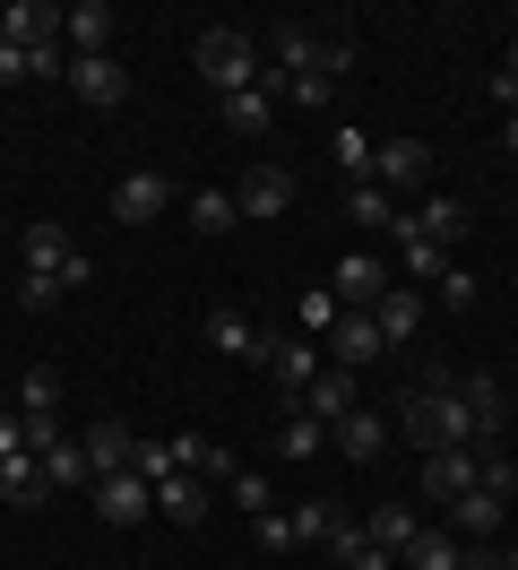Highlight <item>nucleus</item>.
<instances>
[{"instance_id":"f257e3e1","label":"nucleus","mask_w":518,"mask_h":570,"mask_svg":"<svg viewBox=\"0 0 518 570\" xmlns=\"http://www.w3.org/2000/svg\"><path fill=\"white\" fill-rule=\"evenodd\" d=\"M190 70L216 87V96H242V87H260V43L242 36V27H207L190 43Z\"/></svg>"},{"instance_id":"f03ea898","label":"nucleus","mask_w":518,"mask_h":570,"mask_svg":"<svg viewBox=\"0 0 518 570\" xmlns=\"http://www.w3.org/2000/svg\"><path fill=\"white\" fill-rule=\"evenodd\" d=\"M260 372H268V390L285 397V406H294V397H303L311 381L329 372V355H320L311 337H268V346H260Z\"/></svg>"},{"instance_id":"7ed1b4c3","label":"nucleus","mask_w":518,"mask_h":570,"mask_svg":"<svg viewBox=\"0 0 518 570\" xmlns=\"http://www.w3.org/2000/svg\"><path fill=\"white\" fill-rule=\"evenodd\" d=\"M372 181L389 190V199L432 190V147H423V139H380V147H372Z\"/></svg>"},{"instance_id":"20e7f679","label":"nucleus","mask_w":518,"mask_h":570,"mask_svg":"<svg viewBox=\"0 0 518 570\" xmlns=\"http://www.w3.org/2000/svg\"><path fill=\"white\" fill-rule=\"evenodd\" d=\"M389 285H398V268H389V259H372V250H354V259H338V268H329V294H338L345 312H372Z\"/></svg>"},{"instance_id":"39448f33","label":"nucleus","mask_w":518,"mask_h":570,"mask_svg":"<svg viewBox=\"0 0 518 570\" xmlns=\"http://www.w3.org/2000/svg\"><path fill=\"white\" fill-rule=\"evenodd\" d=\"M35 459H43V484H52V493H78V484L96 493V466H87V450H78L69 432L35 424Z\"/></svg>"},{"instance_id":"423d86ee","label":"nucleus","mask_w":518,"mask_h":570,"mask_svg":"<svg viewBox=\"0 0 518 570\" xmlns=\"http://www.w3.org/2000/svg\"><path fill=\"white\" fill-rule=\"evenodd\" d=\"M69 87H78V105H96V112H121V105H130V70H121L113 52L69 61Z\"/></svg>"},{"instance_id":"0eeeda50","label":"nucleus","mask_w":518,"mask_h":570,"mask_svg":"<svg viewBox=\"0 0 518 570\" xmlns=\"http://www.w3.org/2000/svg\"><path fill=\"white\" fill-rule=\"evenodd\" d=\"M458 406H467V424H476V450H492V441H501V424H510L501 381H492V372H458Z\"/></svg>"},{"instance_id":"6e6552de","label":"nucleus","mask_w":518,"mask_h":570,"mask_svg":"<svg viewBox=\"0 0 518 570\" xmlns=\"http://www.w3.org/2000/svg\"><path fill=\"white\" fill-rule=\"evenodd\" d=\"M147 510H156V484H147V475H130V466H121V475H96V519L104 528H138Z\"/></svg>"},{"instance_id":"1a4fd4ad","label":"nucleus","mask_w":518,"mask_h":570,"mask_svg":"<svg viewBox=\"0 0 518 570\" xmlns=\"http://www.w3.org/2000/svg\"><path fill=\"white\" fill-rule=\"evenodd\" d=\"M234 208L251 216V225L285 216V208H294V174H285V165H251V174L234 181Z\"/></svg>"},{"instance_id":"9d476101","label":"nucleus","mask_w":518,"mask_h":570,"mask_svg":"<svg viewBox=\"0 0 518 570\" xmlns=\"http://www.w3.org/2000/svg\"><path fill=\"white\" fill-rule=\"evenodd\" d=\"M389 346H380V321L372 312H338V328H329V363L338 372H363V363H380Z\"/></svg>"},{"instance_id":"9b49d317","label":"nucleus","mask_w":518,"mask_h":570,"mask_svg":"<svg viewBox=\"0 0 518 570\" xmlns=\"http://www.w3.org/2000/svg\"><path fill=\"white\" fill-rule=\"evenodd\" d=\"M113 36H121V18H113L104 0H78V9H61V43H69V61H87V52H113Z\"/></svg>"},{"instance_id":"f8f14e48","label":"nucleus","mask_w":518,"mask_h":570,"mask_svg":"<svg viewBox=\"0 0 518 570\" xmlns=\"http://www.w3.org/2000/svg\"><path fill=\"white\" fill-rule=\"evenodd\" d=\"M276 105H285V78L260 70V87H242V96H225V130H242V139H268Z\"/></svg>"},{"instance_id":"ddd939ff","label":"nucleus","mask_w":518,"mask_h":570,"mask_svg":"<svg viewBox=\"0 0 518 570\" xmlns=\"http://www.w3.org/2000/svg\"><path fill=\"white\" fill-rule=\"evenodd\" d=\"M501 519H510V501L483 493V484L449 501V535H458V544H492V535H501Z\"/></svg>"},{"instance_id":"4468645a","label":"nucleus","mask_w":518,"mask_h":570,"mask_svg":"<svg viewBox=\"0 0 518 570\" xmlns=\"http://www.w3.org/2000/svg\"><path fill=\"white\" fill-rule=\"evenodd\" d=\"M165 208H173V181L165 174H121V181H113V216H121V225H156Z\"/></svg>"},{"instance_id":"2eb2a0df","label":"nucleus","mask_w":518,"mask_h":570,"mask_svg":"<svg viewBox=\"0 0 518 570\" xmlns=\"http://www.w3.org/2000/svg\"><path fill=\"white\" fill-rule=\"evenodd\" d=\"M0 43H18V52L61 43V9H52V0H9V9H0Z\"/></svg>"},{"instance_id":"dca6fc26","label":"nucleus","mask_w":518,"mask_h":570,"mask_svg":"<svg viewBox=\"0 0 518 570\" xmlns=\"http://www.w3.org/2000/svg\"><path fill=\"white\" fill-rule=\"evenodd\" d=\"M423 312H432V303H423L414 285H389V294L372 303V321H380V346H414V337H423Z\"/></svg>"},{"instance_id":"f3484780","label":"nucleus","mask_w":518,"mask_h":570,"mask_svg":"<svg viewBox=\"0 0 518 570\" xmlns=\"http://www.w3.org/2000/svg\"><path fill=\"white\" fill-rule=\"evenodd\" d=\"M294 406H303V415H320V424L338 432L345 415H354V406H363V397H354V372H338V363H329V372H320V381H311V390L294 397Z\"/></svg>"},{"instance_id":"a211bd4d","label":"nucleus","mask_w":518,"mask_h":570,"mask_svg":"<svg viewBox=\"0 0 518 570\" xmlns=\"http://www.w3.org/2000/svg\"><path fill=\"white\" fill-rule=\"evenodd\" d=\"M199 328H207V346H216V355H242V363H260V346H268V337L242 321L234 303H207V321H199Z\"/></svg>"},{"instance_id":"6ab92c4d","label":"nucleus","mask_w":518,"mask_h":570,"mask_svg":"<svg viewBox=\"0 0 518 570\" xmlns=\"http://www.w3.org/2000/svg\"><path fill=\"white\" fill-rule=\"evenodd\" d=\"M389 234H398V259H407V277H414V285H441L449 250L432 243V234H414V216H407V208H398V225H389Z\"/></svg>"},{"instance_id":"aec40b11","label":"nucleus","mask_w":518,"mask_h":570,"mask_svg":"<svg viewBox=\"0 0 518 570\" xmlns=\"http://www.w3.org/2000/svg\"><path fill=\"white\" fill-rule=\"evenodd\" d=\"M467 225H476V216H467V199H449V190H423V208H414V234H432V243H467Z\"/></svg>"},{"instance_id":"412c9836","label":"nucleus","mask_w":518,"mask_h":570,"mask_svg":"<svg viewBox=\"0 0 518 570\" xmlns=\"http://www.w3.org/2000/svg\"><path fill=\"white\" fill-rule=\"evenodd\" d=\"M423 493L432 501L476 493V450H432V459H423Z\"/></svg>"},{"instance_id":"4be33fe9","label":"nucleus","mask_w":518,"mask_h":570,"mask_svg":"<svg viewBox=\"0 0 518 570\" xmlns=\"http://www.w3.org/2000/svg\"><path fill=\"white\" fill-rule=\"evenodd\" d=\"M78 450H87V466H96V475H121V466H130V450H138V432H130V424H87V432H78Z\"/></svg>"},{"instance_id":"5701e85b","label":"nucleus","mask_w":518,"mask_h":570,"mask_svg":"<svg viewBox=\"0 0 518 570\" xmlns=\"http://www.w3.org/2000/svg\"><path fill=\"white\" fill-rule=\"evenodd\" d=\"M389 432H398L389 415H372V406H354V415H345V424L329 432V441H338L345 459H380V450H389Z\"/></svg>"},{"instance_id":"b1692460","label":"nucleus","mask_w":518,"mask_h":570,"mask_svg":"<svg viewBox=\"0 0 518 570\" xmlns=\"http://www.w3.org/2000/svg\"><path fill=\"white\" fill-rule=\"evenodd\" d=\"M156 510H165L173 528H199L207 519V484L199 475H165V484H156Z\"/></svg>"},{"instance_id":"393cba45","label":"nucleus","mask_w":518,"mask_h":570,"mask_svg":"<svg viewBox=\"0 0 518 570\" xmlns=\"http://www.w3.org/2000/svg\"><path fill=\"white\" fill-rule=\"evenodd\" d=\"M363 535H372V544H380V553H407V544H414V535H423V519H414V510H407V501H380V510H372V519H363Z\"/></svg>"},{"instance_id":"a878e982","label":"nucleus","mask_w":518,"mask_h":570,"mask_svg":"<svg viewBox=\"0 0 518 570\" xmlns=\"http://www.w3.org/2000/svg\"><path fill=\"white\" fill-rule=\"evenodd\" d=\"M69 250H78V243H69L61 225H27V243H18V259H27L35 277H61V268H69Z\"/></svg>"},{"instance_id":"bb28decb","label":"nucleus","mask_w":518,"mask_h":570,"mask_svg":"<svg viewBox=\"0 0 518 570\" xmlns=\"http://www.w3.org/2000/svg\"><path fill=\"white\" fill-rule=\"evenodd\" d=\"M398 570H467V544H458V535H414L407 553H398Z\"/></svg>"},{"instance_id":"cd10ccee","label":"nucleus","mask_w":518,"mask_h":570,"mask_svg":"<svg viewBox=\"0 0 518 570\" xmlns=\"http://www.w3.org/2000/svg\"><path fill=\"white\" fill-rule=\"evenodd\" d=\"M52 406H61V372L35 363L27 381H18V415H27V424H52Z\"/></svg>"},{"instance_id":"c85d7f7f","label":"nucleus","mask_w":518,"mask_h":570,"mask_svg":"<svg viewBox=\"0 0 518 570\" xmlns=\"http://www.w3.org/2000/svg\"><path fill=\"white\" fill-rule=\"evenodd\" d=\"M320 441H329V424L303 415V406H285V424H276V459H320Z\"/></svg>"},{"instance_id":"c756f323","label":"nucleus","mask_w":518,"mask_h":570,"mask_svg":"<svg viewBox=\"0 0 518 570\" xmlns=\"http://www.w3.org/2000/svg\"><path fill=\"white\" fill-rule=\"evenodd\" d=\"M52 484H43V459L35 450H18V459H0V501H43Z\"/></svg>"},{"instance_id":"7c9ffc66","label":"nucleus","mask_w":518,"mask_h":570,"mask_svg":"<svg viewBox=\"0 0 518 570\" xmlns=\"http://www.w3.org/2000/svg\"><path fill=\"white\" fill-rule=\"evenodd\" d=\"M345 216H354V225H398V199H389L380 181H354V190H345Z\"/></svg>"},{"instance_id":"2f4dec72","label":"nucleus","mask_w":518,"mask_h":570,"mask_svg":"<svg viewBox=\"0 0 518 570\" xmlns=\"http://www.w3.org/2000/svg\"><path fill=\"white\" fill-rule=\"evenodd\" d=\"M432 303H441V312H476V303H483L476 268H441V285H432Z\"/></svg>"},{"instance_id":"473e14b6","label":"nucleus","mask_w":518,"mask_h":570,"mask_svg":"<svg viewBox=\"0 0 518 570\" xmlns=\"http://www.w3.org/2000/svg\"><path fill=\"white\" fill-rule=\"evenodd\" d=\"M190 225H199V234H225V225H242L234 190H199V199H190Z\"/></svg>"},{"instance_id":"72a5a7b5","label":"nucleus","mask_w":518,"mask_h":570,"mask_svg":"<svg viewBox=\"0 0 518 570\" xmlns=\"http://www.w3.org/2000/svg\"><path fill=\"white\" fill-rule=\"evenodd\" d=\"M285 519H294V544H329V528H338V510H329V501H294Z\"/></svg>"},{"instance_id":"f704fd0d","label":"nucleus","mask_w":518,"mask_h":570,"mask_svg":"<svg viewBox=\"0 0 518 570\" xmlns=\"http://www.w3.org/2000/svg\"><path fill=\"white\" fill-rule=\"evenodd\" d=\"M338 294H329V285H320V294H303V303H294V328H303V337H320V328H338Z\"/></svg>"},{"instance_id":"c9c22d12","label":"nucleus","mask_w":518,"mask_h":570,"mask_svg":"<svg viewBox=\"0 0 518 570\" xmlns=\"http://www.w3.org/2000/svg\"><path fill=\"white\" fill-rule=\"evenodd\" d=\"M130 475H147V484H165V475H182V459H173V441H138V450H130Z\"/></svg>"},{"instance_id":"e433bc0d","label":"nucleus","mask_w":518,"mask_h":570,"mask_svg":"<svg viewBox=\"0 0 518 570\" xmlns=\"http://www.w3.org/2000/svg\"><path fill=\"white\" fill-rule=\"evenodd\" d=\"M329 156H338L354 181H372V139H363V130H338V139H329Z\"/></svg>"},{"instance_id":"4c0bfd02","label":"nucleus","mask_w":518,"mask_h":570,"mask_svg":"<svg viewBox=\"0 0 518 570\" xmlns=\"http://www.w3.org/2000/svg\"><path fill=\"white\" fill-rule=\"evenodd\" d=\"M225 493L242 501V510H251V519H260V510H276V493H268V475H251V466H242L234 484H225Z\"/></svg>"},{"instance_id":"58836bf2","label":"nucleus","mask_w":518,"mask_h":570,"mask_svg":"<svg viewBox=\"0 0 518 570\" xmlns=\"http://www.w3.org/2000/svg\"><path fill=\"white\" fill-rule=\"evenodd\" d=\"M251 535H260L268 553H294V519H285V510H260V519H251Z\"/></svg>"},{"instance_id":"ea45409f","label":"nucleus","mask_w":518,"mask_h":570,"mask_svg":"<svg viewBox=\"0 0 518 570\" xmlns=\"http://www.w3.org/2000/svg\"><path fill=\"white\" fill-rule=\"evenodd\" d=\"M18 303H27V312H52V303H61V277H18Z\"/></svg>"},{"instance_id":"a19ab883","label":"nucleus","mask_w":518,"mask_h":570,"mask_svg":"<svg viewBox=\"0 0 518 570\" xmlns=\"http://www.w3.org/2000/svg\"><path fill=\"white\" fill-rule=\"evenodd\" d=\"M18 450H35V424L9 406V415H0V459H18Z\"/></svg>"},{"instance_id":"79ce46f5","label":"nucleus","mask_w":518,"mask_h":570,"mask_svg":"<svg viewBox=\"0 0 518 570\" xmlns=\"http://www.w3.org/2000/svg\"><path fill=\"white\" fill-rule=\"evenodd\" d=\"M467 570H518V544H476V553H467Z\"/></svg>"},{"instance_id":"37998d69","label":"nucleus","mask_w":518,"mask_h":570,"mask_svg":"<svg viewBox=\"0 0 518 570\" xmlns=\"http://www.w3.org/2000/svg\"><path fill=\"white\" fill-rule=\"evenodd\" d=\"M483 96H492L501 112H518V70H492V78H483Z\"/></svg>"},{"instance_id":"c03bdc74","label":"nucleus","mask_w":518,"mask_h":570,"mask_svg":"<svg viewBox=\"0 0 518 570\" xmlns=\"http://www.w3.org/2000/svg\"><path fill=\"white\" fill-rule=\"evenodd\" d=\"M0 78H27V52H18V43H0Z\"/></svg>"},{"instance_id":"a18cd8bd","label":"nucleus","mask_w":518,"mask_h":570,"mask_svg":"<svg viewBox=\"0 0 518 570\" xmlns=\"http://www.w3.org/2000/svg\"><path fill=\"white\" fill-rule=\"evenodd\" d=\"M501 139H510V156H518V112H510V121H501Z\"/></svg>"},{"instance_id":"49530a36","label":"nucleus","mask_w":518,"mask_h":570,"mask_svg":"<svg viewBox=\"0 0 518 570\" xmlns=\"http://www.w3.org/2000/svg\"><path fill=\"white\" fill-rule=\"evenodd\" d=\"M0 415H9V390H0Z\"/></svg>"}]
</instances>
